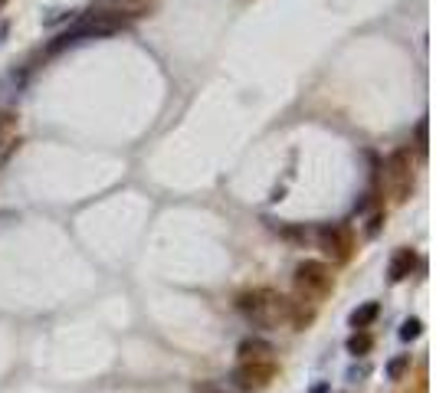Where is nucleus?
<instances>
[{
  "label": "nucleus",
  "mask_w": 436,
  "mask_h": 393,
  "mask_svg": "<svg viewBox=\"0 0 436 393\" xmlns=\"http://www.w3.org/2000/svg\"><path fill=\"white\" fill-rule=\"evenodd\" d=\"M416 266V252L414 249H397V256L390 259V282H400L407 275L414 273Z\"/></svg>",
  "instance_id": "obj_8"
},
{
  "label": "nucleus",
  "mask_w": 436,
  "mask_h": 393,
  "mask_svg": "<svg viewBox=\"0 0 436 393\" xmlns=\"http://www.w3.org/2000/svg\"><path fill=\"white\" fill-rule=\"evenodd\" d=\"M377 315H381V305H377V302H367V305H361V308H355V312H351V324H355L357 331H365V328L374 322Z\"/></svg>",
  "instance_id": "obj_9"
},
{
  "label": "nucleus",
  "mask_w": 436,
  "mask_h": 393,
  "mask_svg": "<svg viewBox=\"0 0 436 393\" xmlns=\"http://www.w3.org/2000/svg\"><path fill=\"white\" fill-rule=\"evenodd\" d=\"M312 393H328V383H315Z\"/></svg>",
  "instance_id": "obj_15"
},
{
  "label": "nucleus",
  "mask_w": 436,
  "mask_h": 393,
  "mask_svg": "<svg viewBox=\"0 0 436 393\" xmlns=\"http://www.w3.org/2000/svg\"><path fill=\"white\" fill-rule=\"evenodd\" d=\"M236 308L259 328H275L279 322L289 318V298H282L273 289H253L236 298Z\"/></svg>",
  "instance_id": "obj_1"
},
{
  "label": "nucleus",
  "mask_w": 436,
  "mask_h": 393,
  "mask_svg": "<svg viewBox=\"0 0 436 393\" xmlns=\"http://www.w3.org/2000/svg\"><path fill=\"white\" fill-rule=\"evenodd\" d=\"M384 184L387 193L394 197L397 203H404L414 191V171H410V151H394L384 164Z\"/></svg>",
  "instance_id": "obj_4"
},
{
  "label": "nucleus",
  "mask_w": 436,
  "mask_h": 393,
  "mask_svg": "<svg viewBox=\"0 0 436 393\" xmlns=\"http://www.w3.org/2000/svg\"><path fill=\"white\" fill-rule=\"evenodd\" d=\"M125 30V17L122 13H112V11H95V13H86L72 30H66L60 40L50 46V53H60L66 46H76L82 40H95V36H112V33Z\"/></svg>",
  "instance_id": "obj_2"
},
{
  "label": "nucleus",
  "mask_w": 436,
  "mask_h": 393,
  "mask_svg": "<svg viewBox=\"0 0 436 393\" xmlns=\"http://www.w3.org/2000/svg\"><path fill=\"white\" fill-rule=\"evenodd\" d=\"M4 7H7V0H0V11H4Z\"/></svg>",
  "instance_id": "obj_17"
},
{
  "label": "nucleus",
  "mask_w": 436,
  "mask_h": 393,
  "mask_svg": "<svg viewBox=\"0 0 436 393\" xmlns=\"http://www.w3.org/2000/svg\"><path fill=\"white\" fill-rule=\"evenodd\" d=\"M122 4H142V0H122Z\"/></svg>",
  "instance_id": "obj_16"
},
{
  "label": "nucleus",
  "mask_w": 436,
  "mask_h": 393,
  "mask_svg": "<svg viewBox=\"0 0 436 393\" xmlns=\"http://www.w3.org/2000/svg\"><path fill=\"white\" fill-rule=\"evenodd\" d=\"M236 354H240V364H273L275 347L269 341H259V338H246V341H240Z\"/></svg>",
  "instance_id": "obj_7"
},
{
  "label": "nucleus",
  "mask_w": 436,
  "mask_h": 393,
  "mask_svg": "<svg viewBox=\"0 0 436 393\" xmlns=\"http://www.w3.org/2000/svg\"><path fill=\"white\" fill-rule=\"evenodd\" d=\"M295 289H299V298L308 305H318L325 295L332 292V273L322 262H302L295 269Z\"/></svg>",
  "instance_id": "obj_3"
},
{
  "label": "nucleus",
  "mask_w": 436,
  "mask_h": 393,
  "mask_svg": "<svg viewBox=\"0 0 436 393\" xmlns=\"http://www.w3.org/2000/svg\"><path fill=\"white\" fill-rule=\"evenodd\" d=\"M13 131H17V115L13 111H0V151H4V144L13 138Z\"/></svg>",
  "instance_id": "obj_10"
},
{
  "label": "nucleus",
  "mask_w": 436,
  "mask_h": 393,
  "mask_svg": "<svg viewBox=\"0 0 436 393\" xmlns=\"http://www.w3.org/2000/svg\"><path fill=\"white\" fill-rule=\"evenodd\" d=\"M318 246L332 262H348L351 249H355V236H351L345 223H325L318 230Z\"/></svg>",
  "instance_id": "obj_5"
},
{
  "label": "nucleus",
  "mask_w": 436,
  "mask_h": 393,
  "mask_svg": "<svg viewBox=\"0 0 436 393\" xmlns=\"http://www.w3.org/2000/svg\"><path fill=\"white\" fill-rule=\"evenodd\" d=\"M420 331H423V322L420 318H407L400 324V341H414V338H420Z\"/></svg>",
  "instance_id": "obj_12"
},
{
  "label": "nucleus",
  "mask_w": 436,
  "mask_h": 393,
  "mask_svg": "<svg viewBox=\"0 0 436 393\" xmlns=\"http://www.w3.org/2000/svg\"><path fill=\"white\" fill-rule=\"evenodd\" d=\"M416 151L426 154V118L416 125Z\"/></svg>",
  "instance_id": "obj_14"
},
{
  "label": "nucleus",
  "mask_w": 436,
  "mask_h": 393,
  "mask_svg": "<svg viewBox=\"0 0 436 393\" xmlns=\"http://www.w3.org/2000/svg\"><path fill=\"white\" fill-rule=\"evenodd\" d=\"M407 364H410V357H407V354L394 357V361L387 364V377H390V380H400V377H404V371H407Z\"/></svg>",
  "instance_id": "obj_13"
},
{
  "label": "nucleus",
  "mask_w": 436,
  "mask_h": 393,
  "mask_svg": "<svg viewBox=\"0 0 436 393\" xmlns=\"http://www.w3.org/2000/svg\"><path fill=\"white\" fill-rule=\"evenodd\" d=\"M348 351L355 354V357H365L367 351H371V338H367L365 331H357V334H351L348 338Z\"/></svg>",
  "instance_id": "obj_11"
},
{
  "label": "nucleus",
  "mask_w": 436,
  "mask_h": 393,
  "mask_svg": "<svg viewBox=\"0 0 436 393\" xmlns=\"http://www.w3.org/2000/svg\"><path fill=\"white\" fill-rule=\"evenodd\" d=\"M273 377H275V364H236L233 373H230V380H233L243 393L266 390Z\"/></svg>",
  "instance_id": "obj_6"
}]
</instances>
